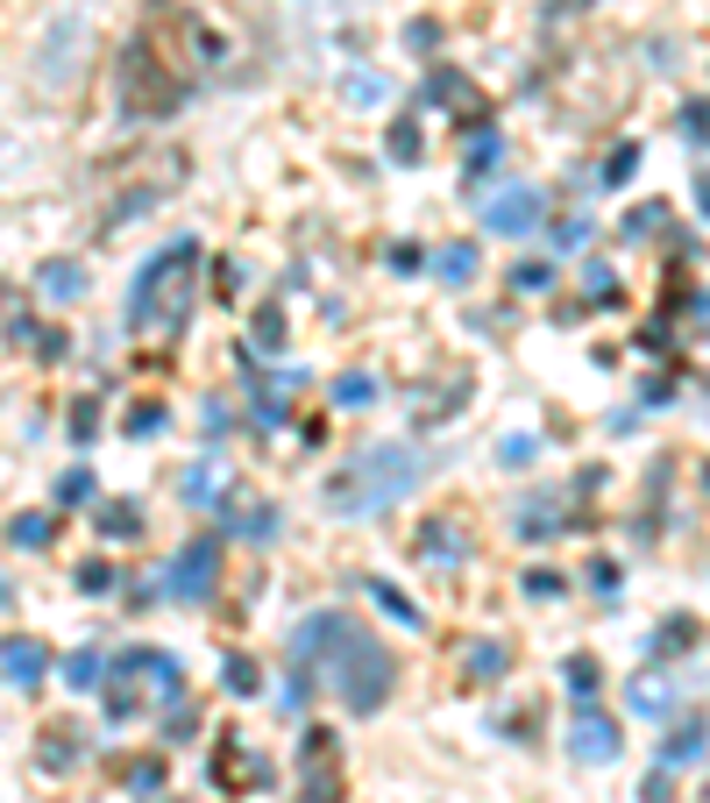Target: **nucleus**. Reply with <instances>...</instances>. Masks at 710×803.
Masks as SVG:
<instances>
[{
  "label": "nucleus",
  "instance_id": "nucleus-1",
  "mask_svg": "<svg viewBox=\"0 0 710 803\" xmlns=\"http://www.w3.org/2000/svg\"><path fill=\"white\" fill-rule=\"evenodd\" d=\"M313 669H327V683H335V696H349V711H376L398 683L391 655L370 633H356L341 612H313L292 633V676H313Z\"/></svg>",
  "mask_w": 710,
  "mask_h": 803
},
{
  "label": "nucleus",
  "instance_id": "nucleus-2",
  "mask_svg": "<svg viewBox=\"0 0 710 803\" xmlns=\"http://www.w3.org/2000/svg\"><path fill=\"white\" fill-rule=\"evenodd\" d=\"M192 278H200V242L192 235L149 256L135 292H128V327L135 335H178L185 313H192Z\"/></svg>",
  "mask_w": 710,
  "mask_h": 803
},
{
  "label": "nucleus",
  "instance_id": "nucleus-3",
  "mask_svg": "<svg viewBox=\"0 0 710 803\" xmlns=\"http://www.w3.org/2000/svg\"><path fill=\"white\" fill-rule=\"evenodd\" d=\"M413 483H419V456H413V448H370L362 462H349L335 483H327V505L349 512V520H362V512L398 505Z\"/></svg>",
  "mask_w": 710,
  "mask_h": 803
},
{
  "label": "nucleus",
  "instance_id": "nucleus-4",
  "mask_svg": "<svg viewBox=\"0 0 710 803\" xmlns=\"http://www.w3.org/2000/svg\"><path fill=\"white\" fill-rule=\"evenodd\" d=\"M114 93H121V114H128V121H164V114L178 108V100H185L171 79H157V65H149V51H143V43H135V51L121 57V71H114Z\"/></svg>",
  "mask_w": 710,
  "mask_h": 803
},
{
  "label": "nucleus",
  "instance_id": "nucleus-5",
  "mask_svg": "<svg viewBox=\"0 0 710 803\" xmlns=\"http://www.w3.org/2000/svg\"><path fill=\"white\" fill-rule=\"evenodd\" d=\"M298 796L341 803V768H335V739L327 733H306V747H298Z\"/></svg>",
  "mask_w": 710,
  "mask_h": 803
},
{
  "label": "nucleus",
  "instance_id": "nucleus-6",
  "mask_svg": "<svg viewBox=\"0 0 710 803\" xmlns=\"http://www.w3.org/2000/svg\"><path fill=\"white\" fill-rule=\"evenodd\" d=\"M540 207H548V200H540L533 186H511V192H497V200L483 207V228L519 242V235H533V228H540Z\"/></svg>",
  "mask_w": 710,
  "mask_h": 803
},
{
  "label": "nucleus",
  "instance_id": "nucleus-7",
  "mask_svg": "<svg viewBox=\"0 0 710 803\" xmlns=\"http://www.w3.org/2000/svg\"><path fill=\"white\" fill-rule=\"evenodd\" d=\"M214 569H221V548H214V540H192V548L171 562V598L178 604H200L206 590H214Z\"/></svg>",
  "mask_w": 710,
  "mask_h": 803
},
{
  "label": "nucleus",
  "instance_id": "nucleus-8",
  "mask_svg": "<svg viewBox=\"0 0 710 803\" xmlns=\"http://www.w3.org/2000/svg\"><path fill=\"white\" fill-rule=\"evenodd\" d=\"M0 676H8L14 690H36L43 676H50V647H43V640H29V633L0 640Z\"/></svg>",
  "mask_w": 710,
  "mask_h": 803
},
{
  "label": "nucleus",
  "instance_id": "nucleus-9",
  "mask_svg": "<svg viewBox=\"0 0 710 803\" xmlns=\"http://www.w3.org/2000/svg\"><path fill=\"white\" fill-rule=\"evenodd\" d=\"M568 754H576V761H611V754H618V725L604 718V711L583 704L576 725H568Z\"/></svg>",
  "mask_w": 710,
  "mask_h": 803
},
{
  "label": "nucleus",
  "instance_id": "nucleus-10",
  "mask_svg": "<svg viewBox=\"0 0 710 803\" xmlns=\"http://www.w3.org/2000/svg\"><path fill=\"white\" fill-rule=\"evenodd\" d=\"M36 292H43V299H57V306H65V299H79V292H86V264H71V256L43 264V270H36Z\"/></svg>",
  "mask_w": 710,
  "mask_h": 803
},
{
  "label": "nucleus",
  "instance_id": "nucleus-11",
  "mask_svg": "<svg viewBox=\"0 0 710 803\" xmlns=\"http://www.w3.org/2000/svg\"><path fill=\"white\" fill-rule=\"evenodd\" d=\"M419 548H427L433 562H470V534H455V526H441V520L419 534Z\"/></svg>",
  "mask_w": 710,
  "mask_h": 803
},
{
  "label": "nucleus",
  "instance_id": "nucleus-12",
  "mask_svg": "<svg viewBox=\"0 0 710 803\" xmlns=\"http://www.w3.org/2000/svg\"><path fill=\"white\" fill-rule=\"evenodd\" d=\"M697 754H703V718H689L683 733H675L668 747H661V768H689V761H697Z\"/></svg>",
  "mask_w": 710,
  "mask_h": 803
},
{
  "label": "nucleus",
  "instance_id": "nucleus-13",
  "mask_svg": "<svg viewBox=\"0 0 710 803\" xmlns=\"http://www.w3.org/2000/svg\"><path fill=\"white\" fill-rule=\"evenodd\" d=\"M100 534H114V540H135L143 534V512L121 498V505H100Z\"/></svg>",
  "mask_w": 710,
  "mask_h": 803
},
{
  "label": "nucleus",
  "instance_id": "nucleus-14",
  "mask_svg": "<svg viewBox=\"0 0 710 803\" xmlns=\"http://www.w3.org/2000/svg\"><path fill=\"white\" fill-rule=\"evenodd\" d=\"M433 270H441L448 285H470V278H476V249H470V242H455V249L433 256Z\"/></svg>",
  "mask_w": 710,
  "mask_h": 803
},
{
  "label": "nucleus",
  "instance_id": "nucleus-15",
  "mask_svg": "<svg viewBox=\"0 0 710 803\" xmlns=\"http://www.w3.org/2000/svg\"><path fill=\"white\" fill-rule=\"evenodd\" d=\"M562 683H568V696H576V704H590V696H597V661L576 655V661L562 669Z\"/></svg>",
  "mask_w": 710,
  "mask_h": 803
},
{
  "label": "nucleus",
  "instance_id": "nucleus-16",
  "mask_svg": "<svg viewBox=\"0 0 710 803\" xmlns=\"http://www.w3.org/2000/svg\"><path fill=\"white\" fill-rule=\"evenodd\" d=\"M221 683H228L235 696H256V683H263V676H256L249 655H228V661H221Z\"/></svg>",
  "mask_w": 710,
  "mask_h": 803
},
{
  "label": "nucleus",
  "instance_id": "nucleus-17",
  "mask_svg": "<svg viewBox=\"0 0 710 803\" xmlns=\"http://www.w3.org/2000/svg\"><path fill=\"white\" fill-rule=\"evenodd\" d=\"M370 399H376V377H370V370L335 377V405H370Z\"/></svg>",
  "mask_w": 710,
  "mask_h": 803
},
{
  "label": "nucleus",
  "instance_id": "nucleus-18",
  "mask_svg": "<svg viewBox=\"0 0 710 803\" xmlns=\"http://www.w3.org/2000/svg\"><path fill=\"white\" fill-rule=\"evenodd\" d=\"M65 683H71V690H93V683H100V647H79V655L65 661Z\"/></svg>",
  "mask_w": 710,
  "mask_h": 803
},
{
  "label": "nucleus",
  "instance_id": "nucleus-19",
  "mask_svg": "<svg viewBox=\"0 0 710 803\" xmlns=\"http://www.w3.org/2000/svg\"><path fill=\"white\" fill-rule=\"evenodd\" d=\"M370 598L384 604V612L398 618V626H419V604H413V598H398V590H391V583H370Z\"/></svg>",
  "mask_w": 710,
  "mask_h": 803
},
{
  "label": "nucleus",
  "instance_id": "nucleus-20",
  "mask_svg": "<svg viewBox=\"0 0 710 803\" xmlns=\"http://www.w3.org/2000/svg\"><path fill=\"white\" fill-rule=\"evenodd\" d=\"M632 711H668V683H661V676H640V683H632Z\"/></svg>",
  "mask_w": 710,
  "mask_h": 803
},
{
  "label": "nucleus",
  "instance_id": "nucleus-21",
  "mask_svg": "<svg viewBox=\"0 0 710 803\" xmlns=\"http://www.w3.org/2000/svg\"><path fill=\"white\" fill-rule=\"evenodd\" d=\"M8 540H14V548H43V540H50V520H36V512H29V520L8 526Z\"/></svg>",
  "mask_w": 710,
  "mask_h": 803
},
{
  "label": "nucleus",
  "instance_id": "nucleus-22",
  "mask_svg": "<svg viewBox=\"0 0 710 803\" xmlns=\"http://www.w3.org/2000/svg\"><path fill=\"white\" fill-rule=\"evenodd\" d=\"M71 761H79V739H71V733L65 739H57V733L43 739V768H71Z\"/></svg>",
  "mask_w": 710,
  "mask_h": 803
},
{
  "label": "nucleus",
  "instance_id": "nucleus-23",
  "mask_svg": "<svg viewBox=\"0 0 710 803\" xmlns=\"http://www.w3.org/2000/svg\"><path fill=\"white\" fill-rule=\"evenodd\" d=\"M632 164H640V149L626 143V149H618L611 164H604V178H597V186H626V178H632Z\"/></svg>",
  "mask_w": 710,
  "mask_h": 803
},
{
  "label": "nucleus",
  "instance_id": "nucleus-24",
  "mask_svg": "<svg viewBox=\"0 0 710 803\" xmlns=\"http://www.w3.org/2000/svg\"><path fill=\"white\" fill-rule=\"evenodd\" d=\"M391 157H398V164L419 157V129H413V121H398V129H391Z\"/></svg>",
  "mask_w": 710,
  "mask_h": 803
},
{
  "label": "nucleus",
  "instance_id": "nucleus-25",
  "mask_svg": "<svg viewBox=\"0 0 710 803\" xmlns=\"http://www.w3.org/2000/svg\"><path fill=\"white\" fill-rule=\"evenodd\" d=\"M491 164H497V135L483 129V135H476V149H470V178H483V171H491Z\"/></svg>",
  "mask_w": 710,
  "mask_h": 803
},
{
  "label": "nucleus",
  "instance_id": "nucleus-26",
  "mask_svg": "<svg viewBox=\"0 0 710 803\" xmlns=\"http://www.w3.org/2000/svg\"><path fill=\"white\" fill-rule=\"evenodd\" d=\"M548 278H554L548 264H519V270H511V285H519V292H548Z\"/></svg>",
  "mask_w": 710,
  "mask_h": 803
},
{
  "label": "nucleus",
  "instance_id": "nucleus-27",
  "mask_svg": "<svg viewBox=\"0 0 710 803\" xmlns=\"http://www.w3.org/2000/svg\"><path fill=\"white\" fill-rule=\"evenodd\" d=\"M278 335H284V313H278V306H263V313H256V342L278 348Z\"/></svg>",
  "mask_w": 710,
  "mask_h": 803
},
{
  "label": "nucleus",
  "instance_id": "nucleus-28",
  "mask_svg": "<svg viewBox=\"0 0 710 803\" xmlns=\"http://www.w3.org/2000/svg\"><path fill=\"white\" fill-rule=\"evenodd\" d=\"M661 221H668V207H632V214H626V235H640V228H661Z\"/></svg>",
  "mask_w": 710,
  "mask_h": 803
},
{
  "label": "nucleus",
  "instance_id": "nucleus-29",
  "mask_svg": "<svg viewBox=\"0 0 710 803\" xmlns=\"http://www.w3.org/2000/svg\"><path fill=\"white\" fill-rule=\"evenodd\" d=\"M57 498H65V505H79V498H93V477H86V469H71V477L57 483Z\"/></svg>",
  "mask_w": 710,
  "mask_h": 803
},
{
  "label": "nucleus",
  "instance_id": "nucleus-30",
  "mask_svg": "<svg viewBox=\"0 0 710 803\" xmlns=\"http://www.w3.org/2000/svg\"><path fill=\"white\" fill-rule=\"evenodd\" d=\"M470 669H476V676H497V669H505V647H476Z\"/></svg>",
  "mask_w": 710,
  "mask_h": 803
},
{
  "label": "nucleus",
  "instance_id": "nucleus-31",
  "mask_svg": "<svg viewBox=\"0 0 710 803\" xmlns=\"http://www.w3.org/2000/svg\"><path fill=\"white\" fill-rule=\"evenodd\" d=\"M79 583H86V590H108V583H114V569H108V562H86V569H79Z\"/></svg>",
  "mask_w": 710,
  "mask_h": 803
},
{
  "label": "nucleus",
  "instance_id": "nucleus-32",
  "mask_svg": "<svg viewBox=\"0 0 710 803\" xmlns=\"http://www.w3.org/2000/svg\"><path fill=\"white\" fill-rule=\"evenodd\" d=\"M93 427H100V413H93V405H79V413H71V434H79V442H93Z\"/></svg>",
  "mask_w": 710,
  "mask_h": 803
},
{
  "label": "nucleus",
  "instance_id": "nucleus-33",
  "mask_svg": "<svg viewBox=\"0 0 710 803\" xmlns=\"http://www.w3.org/2000/svg\"><path fill=\"white\" fill-rule=\"evenodd\" d=\"M583 235H590V228H583V221H568V228H554V249H583Z\"/></svg>",
  "mask_w": 710,
  "mask_h": 803
},
{
  "label": "nucleus",
  "instance_id": "nucleus-34",
  "mask_svg": "<svg viewBox=\"0 0 710 803\" xmlns=\"http://www.w3.org/2000/svg\"><path fill=\"white\" fill-rule=\"evenodd\" d=\"M590 299H597V306H611V270H604V264L590 270Z\"/></svg>",
  "mask_w": 710,
  "mask_h": 803
},
{
  "label": "nucleus",
  "instance_id": "nucleus-35",
  "mask_svg": "<svg viewBox=\"0 0 710 803\" xmlns=\"http://www.w3.org/2000/svg\"><path fill=\"white\" fill-rule=\"evenodd\" d=\"M0 604H8V583H0Z\"/></svg>",
  "mask_w": 710,
  "mask_h": 803
}]
</instances>
